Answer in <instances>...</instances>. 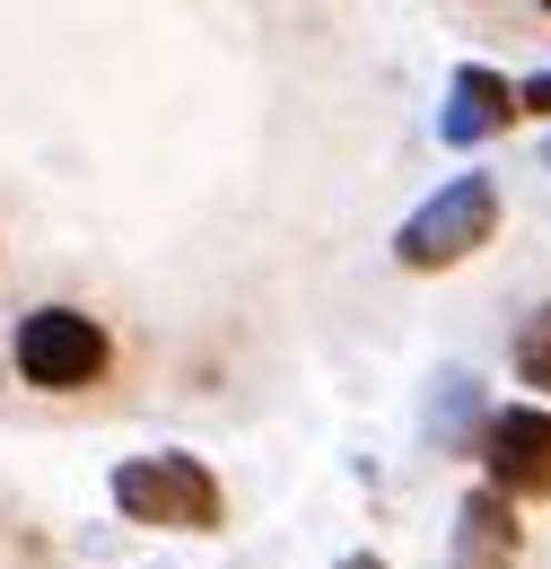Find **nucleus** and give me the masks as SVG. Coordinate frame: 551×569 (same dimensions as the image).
Segmentation results:
<instances>
[{"mask_svg":"<svg viewBox=\"0 0 551 569\" xmlns=\"http://www.w3.org/2000/svg\"><path fill=\"white\" fill-rule=\"evenodd\" d=\"M9 359H18V377L36 395H88L114 368V342H106V325L88 307H36V316H18Z\"/></svg>","mask_w":551,"mask_h":569,"instance_id":"f257e3e1","label":"nucleus"},{"mask_svg":"<svg viewBox=\"0 0 551 569\" xmlns=\"http://www.w3.org/2000/svg\"><path fill=\"white\" fill-rule=\"evenodd\" d=\"M490 228H499V184H490V176H455V184H438V193L403 219L394 263H403V272H447V263H473V254L490 246Z\"/></svg>","mask_w":551,"mask_h":569,"instance_id":"f03ea898","label":"nucleus"},{"mask_svg":"<svg viewBox=\"0 0 551 569\" xmlns=\"http://www.w3.org/2000/svg\"><path fill=\"white\" fill-rule=\"evenodd\" d=\"M114 508L132 526H176V535H210L219 526V482H210L202 456H132L114 465Z\"/></svg>","mask_w":551,"mask_h":569,"instance_id":"7ed1b4c3","label":"nucleus"},{"mask_svg":"<svg viewBox=\"0 0 551 569\" xmlns=\"http://www.w3.org/2000/svg\"><path fill=\"white\" fill-rule=\"evenodd\" d=\"M482 491L517 499H551V412L543 403H499L482 421Z\"/></svg>","mask_w":551,"mask_h":569,"instance_id":"20e7f679","label":"nucleus"},{"mask_svg":"<svg viewBox=\"0 0 551 569\" xmlns=\"http://www.w3.org/2000/svg\"><path fill=\"white\" fill-rule=\"evenodd\" d=\"M508 114H517V88H508V71H482V62H464V71L447 79V106H438V141H447V149H482L490 132H508Z\"/></svg>","mask_w":551,"mask_h":569,"instance_id":"39448f33","label":"nucleus"},{"mask_svg":"<svg viewBox=\"0 0 551 569\" xmlns=\"http://www.w3.org/2000/svg\"><path fill=\"white\" fill-rule=\"evenodd\" d=\"M525 535H517V508L499 491H464L455 508V543H447V569H517Z\"/></svg>","mask_w":551,"mask_h":569,"instance_id":"423d86ee","label":"nucleus"},{"mask_svg":"<svg viewBox=\"0 0 551 569\" xmlns=\"http://www.w3.org/2000/svg\"><path fill=\"white\" fill-rule=\"evenodd\" d=\"M517 377L551 395V298L534 307V316H525V333H517Z\"/></svg>","mask_w":551,"mask_h":569,"instance_id":"0eeeda50","label":"nucleus"},{"mask_svg":"<svg viewBox=\"0 0 551 569\" xmlns=\"http://www.w3.org/2000/svg\"><path fill=\"white\" fill-rule=\"evenodd\" d=\"M517 114H551V71L517 79Z\"/></svg>","mask_w":551,"mask_h":569,"instance_id":"6e6552de","label":"nucleus"},{"mask_svg":"<svg viewBox=\"0 0 551 569\" xmlns=\"http://www.w3.org/2000/svg\"><path fill=\"white\" fill-rule=\"evenodd\" d=\"M342 569H385V561H377V552H359V561H342Z\"/></svg>","mask_w":551,"mask_h":569,"instance_id":"1a4fd4ad","label":"nucleus"},{"mask_svg":"<svg viewBox=\"0 0 551 569\" xmlns=\"http://www.w3.org/2000/svg\"><path fill=\"white\" fill-rule=\"evenodd\" d=\"M543 158H551V141H543Z\"/></svg>","mask_w":551,"mask_h":569,"instance_id":"9d476101","label":"nucleus"}]
</instances>
